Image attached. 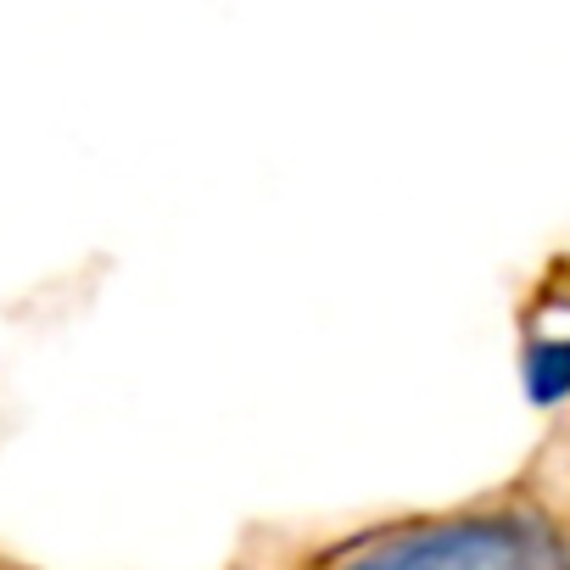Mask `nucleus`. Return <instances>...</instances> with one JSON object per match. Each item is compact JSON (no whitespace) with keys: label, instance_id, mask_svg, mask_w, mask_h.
Instances as JSON below:
<instances>
[{"label":"nucleus","instance_id":"obj_1","mask_svg":"<svg viewBox=\"0 0 570 570\" xmlns=\"http://www.w3.org/2000/svg\"><path fill=\"white\" fill-rule=\"evenodd\" d=\"M331 570H570V542L531 509H475L375 531Z\"/></svg>","mask_w":570,"mask_h":570}]
</instances>
